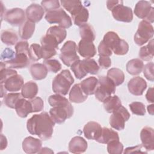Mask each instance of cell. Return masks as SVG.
<instances>
[{
	"label": "cell",
	"instance_id": "5bb4252c",
	"mask_svg": "<svg viewBox=\"0 0 154 154\" xmlns=\"http://www.w3.org/2000/svg\"><path fill=\"white\" fill-rule=\"evenodd\" d=\"M140 138L142 146L147 151L154 149V131L153 129L146 126L143 128L140 132Z\"/></svg>",
	"mask_w": 154,
	"mask_h": 154
},
{
	"label": "cell",
	"instance_id": "ac0fdd59",
	"mask_svg": "<svg viewBox=\"0 0 154 154\" xmlns=\"http://www.w3.org/2000/svg\"><path fill=\"white\" fill-rule=\"evenodd\" d=\"M3 84L7 91L14 92L18 91L22 89L24 84V82L21 75L16 74L8 78L3 84Z\"/></svg>",
	"mask_w": 154,
	"mask_h": 154
},
{
	"label": "cell",
	"instance_id": "6f0895ef",
	"mask_svg": "<svg viewBox=\"0 0 154 154\" xmlns=\"http://www.w3.org/2000/svg\"><path fill=\"white\" fill-rule=\"evenodd\" d=\"M120 1H106V7L108 9L111 11L115 6H116Z\"/></svg>",
	"mask_w": 154,
	"mask_h": 154
},
{
	"label": "cell",
	"instance_id": "4fadbf2b",
	"mask_svg": "<svg viewBox=\"0 0 154 154\" xmlns=\"http://www.w3.org/2000/svg\"><path fill=\"white\" fill-rule=\"evenodd\" d=\"M25 13L27 20L33 23H37L42 19L45 14V10L42 5L33 3L26 8Z\"/></svg>",
	"mask_w": 154,
	"mask_h": 154
},
{
	"label": "cell",
	"instance_id": "91938a15",
	"mask_svg": "<svg viewBox=\"0 0 154 154\" xmlns=\"http://www.w3.org/2000/svg\"><path fill=\"white\" fill-rule=\"evenodd\" d=\"M54 153V152L51 149L48 148V147L41 148V149L38 152V153Z\"/></svg>",
	"mask_w": 154,
	"mask_h": 154
},
{
	"label": "cell",
	"instance_id": "f1b7e54d",
	"mask_svg": "<svg viewBox=\"0 0 154 154\" xmlns=\"http://www.w3.org/2000/svg\"><path fill=\"white\" fill-rule=\"evenodd\" d=\"M49 105L53 107L55 106H64L71 111H73V108L67 99L58 94L51 95L48 98Z\"/></svg>",
	"mask_w": 154,
	"mask_h": 154
},
{
	"label": "cell",
	"instance_id": "d4e9b609",
	"mask_svg": "<svg viewBox=\"0 0 154 154\" xmlns=\"http://www.w3.org/2000/svg\"><path fill=\"white\" fill-rule=\"evenodd\" d=\"M30 73L32 78L34 80H42L45 79L47 75L48 70L46 67L41 63H34L30 66Z\"/></svg>",
	"mask_w": 154,
	"mask_h": 154
},
{
	"label": "cell",
	"instance_id": "277c9868",
	"mask_svg": "<svg viewBox=\"0 0 154 154\" xmlns=\"http://www.w3.org/2000/svg\"><path fill=\"white\" fill-rule=\"evenodd\" d=\"M45 18L48 23L51 24L57 23L64 29L70 28L72 25L70 17L61 8L46 12Z\"/></svg>",
	"mask_w": 154,
	"mask_h": 154
},
{
	"label": "cell",
	"instance_id": "5b68a950",
	"mask_svg": "<svg viewBox=\"0 0 154 154\" xmlns=\"http://www.w3.org/2000/svg\"><path fill=\"white\" fill-rule=\"evenodd\" d=\"M77 45L72 40L67 41L60 49V58L63 64L68 67L71 66L75 61L79 60L77 55Z\"/></svg>",
	"mask_w": 154,
	"mask_h": 154
},
{
	"label": "cell",
	"instance_id": "f5cc1de1",
	"mask_svg": "<svg viewBox=\"0 0 154 154\" xmlns=\"http://www.w3.org/2000/svg\"><path fill=\"white\" fill-rule=\"evenodd\" d=\"M16 74H17V71L10 68H5L1 70V72H0L1 84H3L8 78Z\"/></svg>",
	"mask_w": 154,
	"mask_h": 154
},
{
	"label": "cell",
	"instance_id": "60d3db41",
	"mask_svg": "<svg viewBox=\"0 0 154 154\" xmlns=\"http://www.w3.org/2000/svg\"><path fill=\"white\" fill-rule=\"evenodd\" d=\"M123 150V145L119 140H114L107 144V151L110 154H121Z\"/></svg>",
	"mask_w": 154,
	"mask_h": 154
},
{
	"label": "cell",
	"instance_id": "11a10c76",
	"mask_svg": "<svg viewBox=\"0 0 154 154\" xmlns=\"http://www.w3.org/2000/svg\"><path fill=\"white\" fill-rule=\"evenodd\" d=\"M141 147H142V146L141 145L140 146V145L139 146H136L135 147H127L125 150L124 153H134V152H140V153H146V152L141 151Z\"/></svg>",
	"mask_w": 154,
	"mask_h": 154
},
{
	"label": "cell",
	"instance_id": "680465c9",
	"mask_svg": "<svg viewBox=\"0 0 154 154\" xmlns=\"http://www.w3.org/2000/svg\"><path fill=\"white\" fill-rule=\"evenodd\" d=\"M7 146V140L5 136L1 134V150H4Z\"/></svg>",
	"mask_w": 154,
	"mask_h": 154
},
{
	"label": "cell",
	"instance_id": "7a4b0ae2",
	"mask_svg": "<svg viewBox=\"0 0 154 154\" xmlns=\"http://www.w3.org/2000/svg\"><path fill=\"white\" fill-rule=\"evenodd\" d=\"M73 82L74 79L70 71L63 70L54 78L52 84V90L56 94L65 96Z\"/></svg>",
	"mask_w": 154,
	"mask_h": 154
},
{
	"label": "cell",
	"instance_id": "f546056e",
	"mask_svg": "<svg viewBox=\"0 0 154 154\" xmlns=\"http://www.w3.org/2000/svg\"><path fill=\"white\" fill-rule=\"evenodd\" d=\"M104 109L108 113H112L122 106V102L120 98L116 96H109L103 102Z\"/></svg>",
	"mask_w": 154,
	"mask_h": 154
},
{
	"label": "cell",
	"instance_id": "ee69618b",
	"mask_svg": "<svg viewBox=\"0 0 154 154\" xmlns=\"http://www.w3.org/2000/svg\"><path fill=\"white\" fill-rule=\"evenodd\" d=\"M132 112L138 116H144L146 114L144 105L140 102H134L129 105Z\"/></svg>",
	"mask_w": 154,
	"mask_h": 154
},
{
	"label": "cell",
	"instance_id": "f907efd6",
	"mask_svg": "<svg viewBox=\"0 0 154 154\" xmlns=\"http://www.w3.org/2000/svg\"><path fill=\"white\" fill-rule=\"evenodd\" d=\"M16 56V52L10 48H5L1 55V60L4 63L9 61L13 59Z\"/></svg>",
	"mask_w": 154,
	"mask_h": 154
},
{
	"label": "cell",
	"instance_id": "8992f818",
	"mask_svg": "<svg viewBox=\"0 0 154 154\" xmlns=\"http://www.w3.org/2000/svg\"><path fill=\"white\" fill-rule=\"evenodd\" d=\"M153 34V27L151 23L143 20L140 22L134 35V42L137 45L142 46L152 38Z\"/></svg>",
	"mask_w": 154,
	"mask_h": 154
},
{
	"label": "cell",
	"instance_id": "e575fe53",
	"mask_svg": "<svg viewBox=\"0 0 154 154\" xmlns=\"http://www.w3.org/2000/svg\"><path fill=\"white\" fill-rule=\"evenodd\" d=\"M153 56V40L151 39L146 46H143L140 48L139 51V57L141 60L147 61L152 60Z\"/></svg>",
	"mask_w": 154,
	"mask_h": 154
},
{
	"label": "cell",
	"instance_id": "74e56055",
	"mask_svg": "<svg viewBox=\"0 0 154 154\" xmlns=\"http://www.w3.org/2000/svg\"><path fill=\"white\" fill-rule=\"evenodd\" d=\"M128 51L129 45L128 43L120 38L117 40L112 48V52L118 55H125L128 53Z\"/></svg>",
	"mask_w": 154,
	"mask_h": 154
},
{
	"label": "cell",
	"instance_id": "681fc988",
	"mask_svg": "<svg viewBox=\"0 0 154 154\" xmlns=\"http://www.w3.org/2000/svg\"><path fill=\"white\" fill-rule=\"evenodd\" d=\"M153 67L154 64L153 62H150L147 63L143 67V74L146 78L150 81H154V75H153Z\"/></svg>",
	"mask_w": 154,
	"mask_h": 154
},
{
	"label": "cell",
	"instance_id": "9a60e30c",
	"mask_svg": "<svg viewBox=\"0 0 154 154\" xmlns=\"http://www.w3.org/2000/svg\"><path fill=\"white\" fill-rule=\"evenodd\" d=\"M42 146V142L40 140L31 136L26 137L22 142L23 150L28 154L38 153Z\"/></svg>",
	"mask_w": 154,
	"mask_h": 154
},
{
	"label": "cell",
	"instance_id": "f6af8a7d",
	"mask_svg": "<svg viewBox=\"0 0 154 154\" xmlns=\"http://www.w3.org/2000/svg\"><path fill=\"white\" fill-rule=\"evenodd\" d=\"M41 5L46 12L60 8V1L57 0L43 1L41 2Z\"/></svg>",
	"mask_w": 154,
	"mask_h": 154
},
{
	"label": "cell",
	"instance_id": "3957f363",
	"mask_svg": "<svg viewBox=\"0 0 154 154\" xmlns=\"http://www.w3.org/2000/svg\"><path fill=\"white\" fill-rule=\"evenodd\" d=\"M116 86L107 76H100L98 79V84L95 91L96 98L100 102H103L106 99L114 94Z\"/></svg>",
	"mask_w": 154,
	"mask_h": 154
},
{
	"label": "cell",
	"instance_id": "f35d334b",
	"mask_svg": "<svg viewBox=\"0 0 154 154\" xmlns=\"http://www.w3.org/2000/svg\"><path fill=\"white\" fill-rule=\"evenodd\" d=\"M23 96L19 93H8L4 97V103L8 108H15L17 102Z\"/></svg>",
	"mask_w": 154,
	"mask_h": 154
},
{
	"label": "cell",
	"instance_id": "44dd1931",
	"mask_svg": "<svg viewBox=\"0 0 154 154\" xmlns=\"http://www.w3.org/2000/svg\"><path fill=\"white\" fill-rule=\"evenodd\" d=\"M153 10L154 8L149 1H140L135 6L134 13L138 18L146 20L150 12Z\"/></svg>",
	"mask_w": 154,
	"mask_h": 154
},
{
	"label": "cell",
	"instance_id": "7c38bea8",
	"mask_svg": "<svg viewBox=\"0 0 154 154\" xmlns=\"http://www.w3.org/2000/svg\"><path fill=\"white\" fill-rule=\"evenodd\" d=\"M102 130V128L99 123L90 121L85 125L83 128V133L86 138L97 141L101 135Z\"/></svg>",
	"mask_w": 154,
	"mask_h": 154
},
{
	"label": "cell",
	"instance_id": "b9f144b4",
	"mask_svg": "<svg viewBox=\"0 0 154 154\" xmlns=\"http://www.w3.org/2000/svg\"><path fill=\"white\" fill-rule=\"evenodd\" d=\"M70 69L73 72L75 77L78 79H81L87 75L81 65L80 60L75 61L70 66Z\"/></svg>",
	"mask_w": 154,
	"mask_h": 154
},
{
	"label": "cell",
	"instance_id": "ffe728a7",
	"mask_svg": "<svg viewBox=\"0 0 154 154\" xmlns=\"http://www.w3.org/2000/svg\"><path fill=\"white\" fill-rule=\"evenodd\" d=\"M88 147L87 141L80 136L73 137L69 143V150L72 153H81L85 152Z\"/></svg>",
	"mask_w": 154,
	"mask_h": 154
},
{
	"label": "cell",
	"instance_id": "9c48e42d",
	"mask_svg": "<svg viewBox=\"0 0 154 154\" xmlns=\"http://www.w3.org/2000/svg\"><path fill=\"white\" fill-rule=\"evenodd\" d=\"M123 3V1H120L111 10L112 16L117 21L127 23L131 22L133 19L132 9L129 7L125 6Z\"/></svg>",
	"mask_w": 154,
	"mask_h": 154
},
{
	"label": "cell",
	"instance_id": "d6986e66",
	"mask_svg": "<svg viewBox=\"0 0 154 154\" xmlns=\"http://www.w3.org/2000/svg\"><path fill=\"white\" fill-rule=\"evenodd\" d=\"M77 50L81 56L85 58H90L96 54V49L91 42L81 40L78 43Z\"/></svg>",
	"mask_w": 154,
	"mask_h": 154
},
{
	"label": "cell",
	"instance_id": "4316f807",
	"mask_svg": "<svg viewBox=\"0 0 154 154\" xmlns=\"http://www.w3.org/2000/svg\"><path fill=\"white\" fill-rule=\"evenodd\" d=\"M114 140H119L118 133L112 129L104 127L102 128L101 135L96 141L102 144H108Z\"/></svg>",
	"mask_w": 154,
	"mask_h": 154
},
{
	"label": "cell",
	"instance_id": "94428289",
	"mask_svg": "<svg viewBox=\"0 0 154 154\" xmlns=\"http://www.w3.org/2000/svg\"><path fill=\"white\" fill-rule=\"evenodd\" d=\"M153 105L152 104V105H149L147 106V111H148V112L151 114V115H153L154 114V109H153Z\"/></svg>",
	"mask_w": 154,
	"mask_h": 154
},
{
	"label": "cell",
	"instance_id": "83f0119b",
	"mask_svg": "<svg viewBox=\"0 0 154 154\" xmlns=\"http://www.w3.org/2000/svg\"><path fill=\"white\" fill-rule=\"evenodd\" d=\"M38 85L33 81H28L22 88L21 94L24 98L31 99L35 97L38 93Z\"/></svg>",
	"mask_w": 154,
	"mask_h": 154
},
{
	"label": "cell",
	"instance_id": "7bdbcfd3",
	"mask_svg": "<svg viewBox=\"0 0 154 154\" xmlns=\"http://www.w3.org/2000/svg\"><path fill=\"white\" fill-rule=\"evenodd\" d=\"M43 64L46 67L48 72L52 73H57L61 69V63L57 60L49 59L44 60Z\"/></svg>",
	"mask_w": 154,
	"mask_h": 154
},
{
	"label": "cell",
	"instance_id": "cb8c5ba5",
	"mask_svg": "<svg viewBox=\"0 0 154 154\" xmlns=\"http://www.w3.org/2000/svg\"><path fill=\"white\" fill-rule=\"evenodd\" d=\"M79 84L85 94H94L97 87L98 79L94 76H90L82 81Z\"/></svg>",
	"mask_w": 154,
	"mask_h": 154
},
{
	"label": "cell",
	"instance_id": "836d02e7",
	"mask_svg": "<svg viewBox=\"0 0 154 154\" xmlns=\"http://www.w3.org/2000/svg\"><path fill=\"white\" fill-rule=\"evenodd\" d=\"M79 34L81 40L93 42L95 39V32L93 28L88 23L79 26Z\"/></svg>",
	"mask_w": 154,
	"mask_h": 154
},
{
	"label": "cell",
	"instance_id": "2e32d148",
	"mask_svg": "<svg viewBox=\"0 0 154 154\" xmlns=\"http://www.w3.org/2000/svg\"><path fill=\"white\" fill-rule=\"evenodd\" d=\"M70 14L74 24L79 26L87 23L89 17L88 11L82 4L78 6Z\"/></svg>",
	"mask_w": 154,
	"mask_h": 154
},
{
	"label": "cell",
	"instance_id": "816d5d0a",
	"mask_svg": "<svg viewBox=\"0 0 154 154\" xmlns=\"http://www.w3.org/2000/svg\"><path fill=\"white\" fill-rule=\"evenodd\" d=\"M98 52L99 56L109 57L112 55V51L111 49L105 45L102 40L98 46Z\"/></svg>",
	"mask_w": 154,
	"mask_h": 154
},
{
	"label": "cell",
	"instance_id": "7dc6e473",
	"mask_svg": "<svg viewBox=\"0 0 154 154\" xmlns=\"http://www.w3.org/2000/svg\"><path fill=\"white\" fill-rule=\"evenodd\" d=\"M29 45L27 41L22 40L18 42L15 45L16 54H25L29 56Z\"/></svg>",
	"mask_w": 154,
	"mask_h": 154
},
{
	"label": "cell",
	"instance_id": "603a6c76",
	"mask_svg": "<svg viewBox=\"0 0 154 154\" xmlns=\"http://www.w3.org/2000/svg\"><path fill=\"white\" fill-rule=\"evenodd\" d=\"M69 97L70 102L79 103L85 101L88 97V95L85 94L82 91L79 84H76L70 90Z\"/></svg>",
	"mask_w": 154,
	"mask_h": 154
},
{
	"label": "cell",
	"instance_id": "c3c4849f",
	"mask_svg": "<svg viewBox=\"0 0 154 154\" xmlns=\"http://www.w3.org/2000/svg\"><path fill=\"white\" fill-rule=\"evenodd\" d=\"M29 100L32 105L33 112H40L43 109L44 103L42 98L40 97H35L32 99H29Z\"/></svg>",
	"mask_w": 154,
	"mask_h": 154
},
{
	"label": "cell",
	"instance_id": "bcb514c9",
	"mask_svg": "<svg viewBox=\"0 0 154 154\" xmlns=\"http://www.w3.org/2000/svg\"><path fill=\"white\" fill-rule=\"evenodd\" d=\"M63 7L68 11L70 13H71L75 9H76L78 6L82 4V2L80 1L76 0H71V1H60Z\"/></svg>",
	"mask_w": 154,
	"mask_h": 154
},
{
	"label": "cell",
	"instance_id": "d590c367",
	"mask_svg": "<svg viewBox=\"0 0 154 154\" xmlns=\"http://www.w3.org/2000/svg\"><path fill=\"white\" fill-rule=\"evenodd\" d=\"M1 41L7 45L13 46L16 45L18 40L16 32L11 29L3 30L1 34Z\"/></svg>",
	"mask_w": 154,
	"mask_h": 154
},
{
	"label": "cell",
	"instance_id": "1f68e13d",
	"mask_svg": "<svg viewBox=\"0 0 154 154\" xmlns=\"http://www.w3.org/2000/svg\"><path fill=\"white\" fill-rule=\"evenodd\" d=\"M126 70L130 75H137L140 74L144 67V63L142 60L138 58L132 59L126 64Z\"/></svg>",
	"mask_w": 154,
	"mask_h": 154
},
{
	"label": "cell",
	"instance_id": "e0dca14e",
	"mask_svg": "<svg viewBox=\"0 0 154 154\" xmlns=\"http://www.w3.org/2000/svg\"><path fill=\"white\" fill-rule=\"evenodd\" d=\"M31 60L28 55L25 54H16V56L13 59L4 63L7 68L22 69L28 66Z\"/></svg>",
	"mask_w": 154,
	"mask_h": 154
},
{
	"label": "cell",
	"instance_id": "30bf717a",
	"mask_svg": "<svg viewBox=\"0 0 154 154\" xmlns=\"http://www.w3.org/2000/svg\"><path fill=\"white\" fill-rule=\"evenodd\" d=\"M73 114V111H71L64 106H53L49 110V116L55 123L61 124L67 119L70 118Z\"/></svg>",
	"mask_w": 154,
	"mask_h": 154
},
{
	"label": "cell",
	"instance_id": "8d00e7d4",
	"mask_svg": "<svg viewBox=\"0 0 154 154\" xmlns=\"http://www.w3.org/2000/svg\"><path fill=\"white\" fill-rule=\"evenodd\" d=\"M81 63L84 70L87 74L95 75L97 73L99 70L100 67L99 65L93 58H85L81 60Z\"/></svg>",
	"mask_w": 154,
	"mask_h": 154
},
{
	"label": "cell",
	"instance_id": "4dcf8cb0",
	"mask_svg": "<svg viewBox=\"0 0 154 154\" xmlns=\"http://www.w3.org/2000/svg\"><path fill=\"white\" fill-rule=\"evenodd\" d=\"M46 34H48L52 36L54 38H55L59 45L61 43L66 37L67 32L66 30L60 26H51L46 32Z\"/></svg>",
	"mask_w": 154,
	"mask_h": 154
},
{
	"label": "cell",
	"instance_id": "9f6ffc18",
	"mask_svg": "<svg viewBox=\"0 0 154 154\" xmlns=\"http://www.w3.org/2000/svg\"><path fill=\"white\" fill-rule=\"evenodd\" d=\"M146 98L147 102L150 103L153 102V87H150L148 89L146 94Z\"/></svg>",
	"mask_w": 154,
	"mask_h": 154
},
{
	"label": "cell",
	"instance_id": "db71d44e",
	"mask_svg": "<svg viewBox=\"0 0 154 154\" xmlns=\"http://www.w3.org/2000/svg\"><path fill=\"white\" fill-rule=\"evenodd\" d=\"M99 66L102 69H106L109 68L111 65V60L109 57H104L99 56L98 60Z\"/></svg>",
	"mask_w": 154,
	"mask_h": 154
},
{
	"label": "cell",
	"instance_id": "6da1fadb",
	"mask_svg": "<svg viewBox=\"0 0 154 154\" xmlns=\"http://www.w3.org/2000/svg\"><path fill=\"white\" fill-rule=\"evenodd\" d=\"M54 122L47 112L34 114L26 123L28 131L32 135H37L42 140H49L53 134Z\"/></svg>",
	"mask_w": 154,
	"mask_h": 154
},
{
	"label": "cell",
	"instance_id": "484cf974",
	"mask_svg": "<svg viewBox=\"0 0 154 154\" xmlns=\"http://www.w3.org/2000/svg\"><path fill=\"white\" fill-rule=\"evenodd\" d=\"M35 23L29 20H26L19 28V34L20 37L23 40L29 39L35 31Z\"/></svg>",
	"mask_w": 154,
	"mask_h": 154
},
{
	"label": "cell",
	"instance_id": "52a82bcc",
	"mask_svg": "<svg viewBox=\"0 0 154 154\" xmlns=\"http://www.w3.org/2000/svg\"><path fill=\"white\" fill-rule=\"evenodd\" d=\"M130 118V114L123 106H120L114 111L109 117V124L111 126L118 131L124 129L125 122Z\"/></svg>",
	"mask_w": 154,
	"mask_h": 154
},
{
	"label": "cell",
	"instance_id": "7402d4cb",
	"mask_svg": "<svg viewBox=\"0 0 154 154\" xmlns=\"http://www.w3.org/2000/svg\"><path fill=\"white\" fill-rule=\"evenodd\" d=\"M14 109H16L17 114L22 118H25L29 114L33 112L32 105L30 101L25 99L24 97L19 100Z\"/></svg>",
	"mask_w": 154,
	"mask_h": 154
},
{
	"label": "cell",
	"instance_id": "ab89813d",
	"mask_svg": "<svg viewBox=\"0 0 154 154\" xmlns=\"http://www.w3.org/2000/svg\"><path fill=\"white\" fill-rule=\"evenodd\" d=\"M29 57L32 61H37L42 58L41 46L37 43L32 44L29 47Z\"/></svg>",
	"mask_w": 154,
	"mask_h": 154
},
{
	"label": "cell",
	"instance_id": "8fae6325",
	"mask_svg": "<svg viewBox=\"0 0 154 154\" xmlns=\"http://www.w3.org/2000/svg\"><path fill=\"white\" fill-rule=\"evenodd\" d=\"M128 88L129 91L132 94L141 96L147 88V83L143 78L135 76L129 81Z\"/></svg>",
	"mask_w": 154,
	"mask_h": 154
},
{
	"label": "cell",
	"instance_id": "d6a6232c",
	"mask_svg": "<svg viewBox=\"0 0 154 154\" xmlns=\"http://www.w3.org/2000/svg\"><path fill=\"white\" fill-rule=\"evenodd\" d=\"M107 77L109 78L116 86L122 84L125 81V75L122 70L113 67L107 72Z\"/></svg>",
	"mask_w": 154,
	"mask_h": 154
},
{
	"label": "cell",
	"instance_id": "6125c7cd",
	"mask_svg": "<svg viewBox=\"0 0 154 154\" xmlns=\"http://www.w3.org/2000/svg\"><path fill=\"white\" fill-rule=\"evenodd\" d=\"M1 97H3L4 96H6V89L5 88V87H4L3 84H1Z\"/></svg>",
	"mask_w": 154,
	"mask_h": 154
},
{
	"label": "cell",
	"instance_id": "ba28073f",
	"mask_svg": "<svg viewBox=\"0 0 154 154\" xmlns=\"http://www.w3.org/2000/svg\"><path fill=\"white\" fill-rule=\"evenodd\" d=\"M26 13L20 8H14L6 11L4 14V19L12 26H20L26 20Z\"/></svg>",
	"mask_w": 154,
	"mask_h": 154
}]
</instances>
